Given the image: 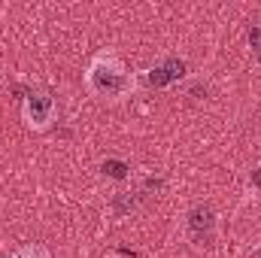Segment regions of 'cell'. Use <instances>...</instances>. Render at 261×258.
<instances>
[{
	"mask_svg": "<svg viewBox=\"0 0 261 258\" xmlns=\"http://www.w3.org/2000/svg\"><path fill=\"white\" fill-rule=\"evenodd\" d=\"M213 231H216V210H213V203H195L192 213H189V234H192V240L203 243V240L213 237Z\"/></svg>",
	"mask_w": 261,
	"mask_h": 258,
	"instance_id": "3957f363",
	"label": "cell"
},
{
	"mask_svg": "<svg viewBox=\"0 0 261 258\" xmlns=\"http://www.w3.org/2000/svg\"><path fill=\"white\" fill-rule=\"evenodd\" d=\"M103 173L113 179H125L128 176V164L125 161H103Z\"/></svg>",
	"mask_w": 261,
	"mask_h": 258,
	"instance_id": "8992f818",
	"label": "cell"
},
{
	"mask_svg": "<svg viewBox=\"0 0 261 258\" xmlns=\"http://www.w3.org/2000/svg\"><path fill=\"white\" fill-rule=\"evenodd\" d=\"M246 40H249V46H252L255 52H261V28H249V37H246Z\"/></svg>",
	"mask_w": 261,
	"mask_h": 258,
	"instance_id": "52a82bcc",
	"label": "cell"
},
{
	"mask_svg": "<svg viewBox=\"0 0 261 258\" xmlns=\"http://www.w3.org/2000/svg\"><path fill=\"white\" fill-rule=\"evenodd\" d=\"M182 73H186V61L182 58H167L161 67H155V70H149V85H170V82H176V79H182Z\"/></svg>",
	"mask_w": 261,
	"mask_h": 258,
	"instance_id": "277c9868",
	"label": "cell"
},
{
	"mask_svg": "<svg viewBox=\"0 0 261 258\" xmlns=\"http://www.w3.org/2000/svg\"><path fill=\"white\" fill-rule=\"evenodd\" d=\"M82 82H85L88 94L97 97V100H125L137 88L134 70L113 49H100V52L91 55V61L82 73Z\"/></svg>",
	"mask_w": 261,
	"mask_h": 258,
	"instance_id": "6da1fadb",
	"label": "cell"
},
{
	"mask_svg": "<svg viewBox=\"0 0 261 258\" xmlns=\"http://www.w3.org/2000/svg\"><path fill=\"white\" fill-rule=\"evenodd\" d=\"M258 67H261V52H258Z\"/></svg>",
	"mask_w": 261,
	"mask_h": 258,
	"instance_id": "ba28073f",
	"label": "cell"
},
{
	"mask_svg": "<svg viewBox=\"0 0 261 258\" xmlns=\"http://www.w3.org/2000/svg\"><path fill=\"white\" fill-rule=\"evenodd\" d=\"M21 122L34 134H43L58 122V100L46 88H31L21 97Z\"/></svg>",
	"mask_w": 261,
	"mask_h": 258,
	"instance_id": "7a4b0ae2",
	"label": "cell"
},
{
	"mask_svg": "<svg viewBox=\"0 0 261 258\" xmlns=\"http://www.w3.org/2000/svg\"><path fill=\"white\" fill-rule=\"evenodd\" d=\"M9 258H52V255H49V249L43 243H21Z\"/></svg>",
	"mask_w": 261,
	"mask_h": 258,
	"instance_id": "5b68a950",
	"label": "cell"
}]
</instances>
